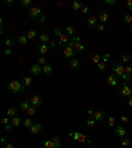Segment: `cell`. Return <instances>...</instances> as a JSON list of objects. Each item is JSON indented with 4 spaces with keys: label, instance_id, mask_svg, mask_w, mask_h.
I'll list each match as a JSON object with an SVG mask.
<instances>
[{
    "label": "cell",
    "instance_id": "cell-1",
    "mask_svg": "<svg viewBox=\"0 0 132 148\" xmlns=\"http://www.w3.org/2000/svg\"><path fill=\"white\" fill-rule=\"evenodd\" d=\"M112 72H114V74H115L118 78L122 79L124 83H128V82H131V77H128L126 74V70H124V66H123L122 63L112 62Z\"/></svg>",
    "mask_w": 132,
    "mask_h": 148
},
{
    "label": "cell",
    "instance_id": "cell-2",
    "mask_svg": "<svg viewBox=\"0 0 132 148\" xmlns=\"http://www.w3.org/2000/svg\"><path fill=\"white\" fill-rule=\"evenodd\" d=\"M7 89H8V91L12 93V94H20V93L25 91L27 87L24 86V83H22L21 81H19V79H13V81H11L10 83H8Z\"/></svg>",
    "mask_w": 132,
    "mask_h": 148
},
{
    "label": "cell",
    "instance_id": "cell-3",
    "mask_svg": "<svg viewBox=\"0 0 132 148\" xmlns=\"http://www.w3.org/2000/svg\"><path fill=\"white\" fill-rule=\"evenodd\" d=\"M69 136L70 138H73L74 140H77V142H81V143H87V144L93 145V142L90 140V139H87V136L83 135V134L78 132V131H70L69 132Z\"/></svg>",
    "mask_w": 132,
    "mask_h": 148
},
{
    "label": "cell",
    "instance_id": "cell-4",
    "mask_svg": "<svg viewBox=\"0 0 132 148\" xmlns=\"http://www.w3.org/2000/svg\"><path fill=\"white\" fill-rule=\"evenodd\" d=\"M28 12H29V16H31L35 21H37L41 16L44 15V12H42L38 7H32V8H29V10H28Z\"/></svg>",
    "mask_w": 132,
    "mask_h": 148
},
{
    "label": "cell",
    "instance_id": "cell-5",
    "mask_svg": "<svg viewBox=\"0 0 132 148\" xmlns=\"http://www.w3.org/2000/svg\"><path fill=\"white\" fill-rule=\"evenodd\" d=\"M87 114L91 118H94L97 122H103L104 117H106L103 111H99V110H94V111H93V110H87Z\"/></svg>",
    "mask_w": 132,
    "mask_h": 148
},
{
    "label": "cell",
    "instance_id": "cell-6",
    "mask_svg": "<svg viewBox=\"0 0 132 148\" xmlns=\"http://www.w3.org/2000/svg\"><path fill=\"white\" fill-rule=\"evenodd\" d=\"M76 49H73V48H69V46H66L65 49H63V57H65L66 60H70L71 61L73 58H76Z\"/></svg>",
    "mask_w": 132,
    "mask_h": 148
},
{
    "label": "cell",
    "instance_id": "cell-7",
    "mask_svg": "<svg viewBox=\"0 0 132 148\" xmlns=\"http://www.w3.org/2000/svg\"><path fill=\"white\" fill-rule=\"evenodd\" d=\"M120 93H122V95L124 98H129L132 95V87L128 83H124V82H123L122 87H120Z\"/></svg>",
    "mask_w": 132,
    "mask_h": 148
},
{
    "label": "cell",
    "instance_id": "cell-8",
    "mask_svg": "<svg viewBox=\"0 0 132 148\" xmlns=\"http://www.w3.org/2000/svg\"><path fill=\"white\" fill-rule=\"evenodd\" d=\"M70 40L71 38L69 37V35L67 33H62V35L58 37V46H61V48H63V46H67V44L70 42Z\"/></svg>",
    "mask_w": 132,
    "mask_h": 148
},
{
    "label": "cell",
    "instance_id": "cell-9",
    "mask_svg": "<svg viewBox=\"0 0 132 148\" xmlns=\"http://www.w3.org/2000/svg\"><path fill=\"white\" fill-rule=\"evenodd\" d=\"M42 73V66L41 65H38V63H33L31 66V74L35 77H38Z\"/></svg>",
    "mask_w": 132,
    "mask_h": 148
},
{
    "label": "cell",
    "instance_id": "cell-10",
    "mask_svg": "<svg viewBox=\"0 0 132 148\" xmlns=\"http://www.w3.org/2000/svg\"><path fill=\"white\" fill-rule=\"evenodd\" d=\"M49 50H50V46L48 44H40L37 46V52L40 53V56H46L49 53Z\"/></svg>",
    "mask_w": 132,
    "mask_h": 148
},
{
    "label": "cell",
    "instance_id": "cell-11",
    "mask_svg": "<svg viewBox=\"0 0 132 148\" xmlns=\"http://www.w3.org/2000/svg\"><path fill=\"white\" fill-rule=\"evenodd\" d=\"M98 21H99V20H98V16H91V17H88V20L86 21V27H87L88 29H91L99 24Z\"/></svg>",
    "mask_w": 132,
    "mask_h": 148
},
{
    "label": "cell",
    "instance_id": "cell-12",
    "mask_svg": "<svg viewBox=\"0 0 132 148\" xmlns=\"http://www.w3.org/2000/svg\"><path fill=\"white\" fill-rule=\"evenodd\" d=\"M42 128H44L42 123H35V124L29 128V132H31L32 135H37L40 131H42Z\"/></svg>",
    "mask_w": 132,
    "mask_h": 148
},
{
    "label": "cell",
    "instance_id": "cell-13",
    "mask_svg": "<svg viewBox=\"0 0 132 148\" xmlns=\"http://www.w3.org/2000/svg\"><path fill=\"white\" fill-rule=\"evenodd\" d=\"M29 102H31L32 106H36V107H40L41 104H42V98L40 97V95H33V97L29 99Z\"/></svg>",
    "mask_w": 132,
    "mask_h": 148
},
{
    "label": "cell",
    "instance_id": "cell-14",
    "mask_svg": "<svg viewBox=\"0 0 132 148\" xmlns=\"http://www.w3.org/2000/svg\"><path fill=\"white\" fill-rule=\"evenodd\" d=\"M115 135L119 136V138H126L127 136V131L123 126H116L115 127Z\"/></svg>",
    "mask_w": 132,
    "mask_h": 148
},
{
    "label": "cell",
    "instance_id": "cell-15",
    "mask_svg": "<svg viewBox=\"0 0 132 148\" xmlns=\"http://www.w3.org/2000/svg\"><path fill=\"white\" fill-rule=\"evenodd\" d=\"M76 40H77V42H76V46H74L76 52L77 53H82V52H85V45L81 42V38H79L78 36H76Z\"/></svg>",
    "mask_w": 132,
    "mask_h": 148
},
{
    "label": "cell",
    "instance_id": "cell-16",
    "mask_svg": "<svg viewBox=\"0 0 132 148\" xmlns=\"http://www.w3.org/2000/svg\"><path fill=\"white\" fill-rule=\"evenodd\" d=\"M98 20L101 21V24H106V23L108 21V13H107L106 11H101L99 15H98Z\"/></svg>",
    "mask_w": 132,
    "mask_h": 148
},
{
    "label": "cell",
    "instance_id": "cell-17",
    "mask_svg": "<svg viewBox=\"0 0 132 148\" xmlns=\"http://www.w3.org/2000/svg\"><path fill=\"white\" fill-rule=\"evenodd\" d=\"M107 83L110 86H118V77L115 74H110L107 77Z\"/></svg>",
    "mask_w": 132,
    "mask_h": 148
},
{
    "label": "cell",
    "instance_id": "cell-18",
    "mask_svg": "<svg viewBox=\"0 0 132 148\" xmlns=\"http://www.w3.org/2000/svg\"><path fill=\"white\" fill-rule=\"evenodd\" d=\"M22 33L28 37V40H33V38L37 37V31L36 29H29V31H25V32H22Z\"/></svg>",
    "mask_w": 132,
    "mask_h": 148
},
{
    "label": "cell",
    "instance_id": "cell-19",
    "mask_svg": "<svg viewBox=\"0 0 132 148\" xmlns=\"http://www.w3.org/2000/svg\"><path fill=\"white\" fill-rule=\"evenodd\" d=\"M28 37H27L24 33H21V35H19L17 36V42H19L20 45H22V46H25L27 44H28Z\"/></svg>",
    "mask_w": 132,
    "mask_h": 148
},
{
    "label": "cell",
    "instance_id": "cell-20",
    "mask_svg": "<svg viewBox=\"0 0 132 148\" xmlns=\"http://www.w3.org/2000/svg\"><path fill=\"white\" fill-rule=\"evenodd\" d=\"M70 68H71L73 70H79V68H81V61H79L78 58H73V60L70 61Z\"/></svg>",
    "mask_w": 132,
    "mask_h": 148
},
{
    "label": "cell",
    "instance_id": "cell-21",
    "mask_svg": "<svg viewBox=\"0 0 132 148\" xmlns=\"http://www.w3.org/2000/svg\"><path fill=\"white\" fill-rule=\"evenodd\" d=\"M7 117H8V118H15V117H17V108L13 107V106L8 107V108H7Z\"/></svg>",
    "mask_w": 132,
    "mask_h": 148
},
{
    "label": "cell",
    "instance_id": "cell-22",
    "mask_svg": "<svg viewBox=\"0 0 132 148\" xmlns=\"http://www.w3.org/2000/svg\"><path fill=\"white\" fill-rule=\"evenodd\" d=\"M42 73H44V74H46V76H52V74L54 73L53 66H52V65H49V63H46L45 66H42Z\"/></svg>",
    "mask_w": 132,
    "mask_h": 148
},
{
    "label": "cell",
    "instance_id": "cell-23",
    "mask_svg": "<svg viewBox=\"0 0 132 148\" xmlns=\"http://www.w3.org/2000/svg\"><path fill=\"white\" fill-rule=\"evenodd\" d=\"M29 107H31V102H29V99H25V101L20 102V104H19V108L21 111H28Z\"/></svg>",
    "mask_w": 132,
    "mask_h": 148
},
{
    "label": "cell",
    "instance_id": "cell-24",
    "mask_svg": "<svg viewBox=\"0 0 132 148\" xmlns=\"http://www.w3.org/2000/svg\"><path fill=\"white\" fill-rule=\"evenodd\" d=\"M50 36L48 35V33H41L40 35V42L41 44H49L50 42Z\"/></svg>",
    "mask_w": 132,
    "mask_h": 148
},
{
    "label": "cell",
    "instance_id": "cell-25",
    "mask_svg": "<svg viewBox=\"0 0 132 148\" xmlns=\"http://www.w3.org/2000/svg\"><path fill=\"white\" fill-rule=\"evenodd\" d=\"M22 122H24V120H21V118H20V117L11 118V123H12L13 127H20L22 124Z\"/></svg>",
    "mask_w": 132,
    "mask_h": 148
},
{
    "label": "cell",
    "instance_id": "cell-26",
    "mask_svg": "<svg viewBox=\"0 0 132 148\" xmlns=\"http://www.w3.org/2000/svg\"><path fill=\"white\" fill-rule=\"evenodd\" d=\"M41 145H42V148H54V143H53V140H52V139H46V140H42Z\"/></svg>",
    "mask_w": 132,
    "mask_h": 148
},
{
    "label": "cell",
    "instance_id": "cell-27",
    "mask_svg": "<svg viewBox=\"0 0 132 148\" xmlns=\"http://www.w3.org/2000/svg\"><path fill=\"white\" fill-rule=\"evenodd\" d=\"M71 8H73V11H81L82 8H83V5H82L81 1L76 0V1H73L71 3Z\"/></svg>",
    "mask_w": 132,
    "mask_h": 148
},
{
    "label": "cell",
    "instance_id": "cell-28",
    "mask_svg": "<svg viewBox=\"0 0 132 148\" xmlns=\"http://www.w3.org/2000/svg\"><path fill=\"white\" fill-rule=\"evenodd\" d=\"M90 60L93 61V63H95V65H98V63L102 61V56L101 54H93L91 57H90Z\"/></svg>",
    "mask_w": 132,
    "mask_h": 148
},
{
    "label": "cell",
    "instance_id": "cell-29",
    "mask_svg": "<svg viewBox=\"0 0 132 148\" xmlns=\"http://www.w3.org/2000/svg\"><path fill=\"white\" fill-rule=\"evenodd\" d=\"M52 140H53V143H54V148H61L62 143H61V138H60V136H53V138H52Z\"/></svg>",
    "mask_w": 132,
    "mask_h": 148
},
{
    "label": "cell",
    "instance_id": "cell-30",
    "mask_svg": "<svg viewBox=\"0 0 132 148\" xmlns=\"http://www.w3.org/2000/svg\"><path fill=\"white\" fill-rule=\"evenodd\" d=\"M32 3H33V1H32V0H21V1H20V5L22 7V8H32Z\"/></svg>",
    "mask_w": 132,
    "mask_h": 148
},
{
    "label": "cell",
    "instance_id": "cell-31",
    "mask_svg": "<svg viewBox=\"0 0 132 148\" xmlns=\"http://www.w3.org/2000/svg\"><path fill=\"white\" fill-rule=\"evenodd\" d=\"M33 124H35V123H33V120H32L31 118H27V119H24V122H22V126L25 127V128H28V130L31 128Z\"/></svg>",
    "mask_w": 132,
    "mask_h": 148
},
{
    "label": "cell",
    "instance_id": "cell-32",
    "mask_svg": "<svg viewBox=\"0 0 132 148\" xmlns=\"http://www.w3.org/2000/svg\"><path fill=\"white\" fill-rule=\"evenodd\" d=\"M22 83H24V86H25V87H29V86H32V83H33V79L31 78V77H24V78H22Z\"/></svg>",
    "mask_w": 132,
    "mask_h": 148
},
{
    "label": "cell",
    "instance_id": "cell-33",
    "mask_svg": "<svg viewBox=\"0 0 132 148\" xmlns=\"http://www.w3.org/2000/svg\"><path fill=\"white\" fill-rule=\"evenodd\" d=\"M95 123H97V120L94 119V118H87V119H86V126L88 127V128H93V127L95 126Z\"/></svg>",
    "mask_w": 132,
    "mask_h": 148
},
{
    "label": "cell",
    "instance_id": "cell-34",
    "mask_svg": "<svg viewBox=\"0 0 132 148\" xmlns=\"http://www.w3.org/2000/svg\"><path fill=\"white\" fill-rule=\"evenodd\" d=\"M104 69H106V62H104V61H101V62L97 65V72L98 73H103Z\"/></svg>",
    "mask_w": 132,
    "mask_h": 148
},
{
    "label": "cell",
    "instance_id": "cell-35",
    "mask_svg": "<svg viewBox=\"0 0 132 148\" xmlns=\"http://www.w3.org/2000/svg\"><path fill=\"white\" fill-rule=\"evenodd\" d=\"M27 114H28L29 117H33V115H36V114H37V107H36V106H32V104H31V107L28 108Z\"/></svg>",
    "mask_w": 132,
    "mask_h": 148
},
{
    "label": "cell",
    "instance_id": "cell-36",
    "mask_svg": "<svg viewBox=\"0 0 132 148\" xmlns=\"http://www.w3.org/2000/svg\"><path fill=\"white\" fill-rule=\"evenodd\" d=\"M15 45V40L12 37H5V48H12Z\"/></svg>",
    "mask_w": 132,
    "mask_h": 148
},
{
    "label": "cell",
    "instance_id": "cell-37",
    "mask_svg": "<svg viewBox=\"0 0 132 148\" xmlns=\"http://www.w3.org/2000/svg\"><path fill=\"white\" fill-rule=\"evenodd\" d=\"M123 21H124V24L132 25V15H124L123 16Z\"/></svg>",
    "mask_w": 132,
    "mask_h": 148
},
{
    "label": "cell",
    "instance_id": "cell-38",
    "mask_svg": "<svg viewBox=\"0 0 132 148\" xmlns=\"http://www.w3.org/2000/svg\"><path fill=\"white\" fill-rule=\"evenodd\" d=\"M120 144L123 145V147H129V144H131V140H129V138H122V140H120Z\"/></svg>",
    "mask_w": 132,
    "mask_h": 148
},
{
    "label": "cell",
    "instance_id": "cell-39",
    "mask_svg": "<svg viewBox=\"0 0 132 148\" xmlns=\"http://www.w3.org/2000/svg\"><path fill=\"white\" fill-rule=\"evenodd\" d=\"M1 124H3L4 128H5V127L11 126L12 123H11V120H10V118H8V117H4V118H1Z\"/></svg>",
    "mask_w": 132,
    "mask_h": 148
},
{
    "label": "cell",
    "instance_id": "cell-40",
    "mask_svg": "<svg viewBox=\"0 0 132 148\" xmlns=\"http://www.w3.org/2000/svg\"><path fill=\"white\" fill-rule=\"evenodd\" d=\"M3 53L5 57H11L13 56V50H12V48H4L3 49Z\"/></svg>",
    "mask_w": 132,
    "mask_h": 148
},
{
    "label": "cell",
    "instance_id": "cell-41",
    "mask_svg": "<svg viewBox=\"0 0 132 148\" xmlns=\"http://www.w3.org/2000/svg\"><path fill=\"white\" fill-rule=\"evenodd\" d=\"M95 29H97L98 33H103V32L106 31V25H104V24H101V23H99V24H98V25L95 27Z\"/></svg>",
    "mask_w": 132,
    "mask_h": 148
},
{
    "label": "cell",
    "instance_id": "cell-42",
    "mask_svg": "<svg viewBox=\"0 0 132 148\" xmlns=\"http://www.w3.org/2000/svg\"><path fill=\"white\" fill-rule=\"evenodd\" d=\"M65 31H66V33H67V35H74V33H76V28H74V27H71V25H67L65 28Z\"/></svg>",
    "mask_w": 132,
    "mask_h": 148
},
{
    "label": "cell",
    "instance_id": "cell-43",
    "mask_svg": "<svg viewBox=\"0 0 132 148\" xmlns=\"http://www.w3.org/2000/svg\"><path fill=\"white\" fill-rule=\"evenodd\" d=\"M124 70H126V74L128 77H132V65L129 63V65H126L124 66Z\"/></svg>",
    "mask_w": 132,
    "mask_h": 148
},
{
    "label": "cell",
    "instance_id": "cell-44",
    "mask_svg": "<svg viewBox=\"0 0 132 148\" xmlns=\"http://www.w3.org/2000/svg\"><path fill=\"white\" fill-rule=\"evenodd\" d=\"M108 126L110 127H116V119L114 117H108Z\"/></svg>",
    "mask_w": 132,
    "mask_h": 148
},
{
    "label": "cell",
    "instance_id": "cell-45",
    "mask_svg": "<svg viewBox=\"0 0 132 148\" xmlns=\"http://www.w3.org/2000/svg\"><path fill=\"white\" fill-rule=\"evenodd\" d=\"M37 62H38V65H41V66H45V65H46V58H45V57L44 56H40V57H38V61H37Z\"/></svg>",
    "mask_w": 132,
    "mask_h": 148
},
{
    "label": "cell",
    "instance_id": "cell-46",
    "mask_svg": "<svg viewBox=\"0 0 132 148\" xmlns=\"http://www.w3.org/2000/svg\"><path fill=\"white\" fill-rule=\"evenodd\" d=\"M122 61L124 63H128L129 65V63H131V57L129 56H122Z\"/></svg>",
    "mask_w": 132,
    "mask_h": 148
},
{
    "label": "cell",
    "instance_id": "cell-47",
    "mask_svg": "<svg viewBox=\"0 0 132 148\" xmlns=\"http://www.w3.org/2000/svg\"><path fill=\"white\" fill-rule=\"evenodd\" d=\"M48 45H49V46H50V48H56L57 45H58V41H56V40H53V38H52V40H50V42H49V44H48Z\"/></svg>",
    "mask_w": 132,
    "mask_h": 148
},
{
    "label": "cell",
    "instance_id": "cell-48",
    "mask_svg": "<svg viewBox=\"0 0 132 148\" xmlns=\"http://www.w3.org/2000/svg\"><path fill=\"white\" fill-rule=\"evenodd\" d=\"M88 11H90V7H88V5H83V8L81 10V12H82V15H86Z\"/></svg>",
    "mask_w": 132,
    "mask_h": 148
},
{
    "label": "cell",
    "instance_id": "cell-49",
    "mask_svg": "<svg viewBox=\"0 0 132 148\" xmlns=\"http://www.w3.org/2000/svg\"><path fill=\"white\" fill-rule=\"evenodd\" d=\"M4 4L8 7H12V5H15V1L13 0H4Z\"/></svg>",
    "mask_w": 132,
    "mask_h": 148
},
{
    "label": "cell",
    "instance_id": "cell-50",
    "mask_svg": "<svg viewBox=\"0 0 132 148\" xmlns=\"http://www.w3.org/2000/svg\"><path fill=\"white\" fill-rule=\"evenodd\" d=\"M104 3H106L107 5H115V4H116V0H104Z\"/></svg>",
    "mask_w": 132,
    "mask_h": 148
},
{
    "label": "cell",
    "instance_id": "cell-51",
    "mask_svg": "<svg viewBox=\"0 0 132 148\" xmlns=\"http://www.w3.org/2000/svg\"><path fill=\"white\" fill-rule=\"evenodd\" d=\"M108 60H110V54H108V53H104V54H103V57H102V61L107 62Z\"/></svg>",
    "mask_w": 132,
    "mask_h": 148
},
{
    "label": "cell",
    "instance_id": "cell-52",
    "mask_svg": "<svg viewBox=\"0 0 132 148\" xmlns=\"http://www.w3.org/2000/svg\"><path fill=\"white\" fill-rule=\"evenodd\" d=\"M54 33H56V35L58 36V37H60V36L62 35L63 32H62V29H60V28H56V29H54Z\"/></svg>",
    "mask_w": 132,
    "mask_h": 148
},
{
    "label": "cell",
    "instance_id": "cell-53",
    "mask_svg": "<svg viewBox=\"0 0 132 148\" xmlns=\"http://www.w3.org/2000/svg\"><path fill=\"white\" fill-rule=\"evenodd\" d=\"M120 119H122V122H124V123H128V122H129V118H128V117H126V115L120 117Z\"/></svg>",
    "mask_w": 132,
    "mask_h": 148
},
{
    "label": "cell",
    "instance_id": "cell-54",
    "mask_svg": "<svg viewBox=\"0 0 132 148\" xmlns=\"http://www.w3.org/2000/svg\"><path fill=\"white\" fill-rule=\"evenodd\" d=\"M45 20H46V17H45V15H42L40 19L37 20V23H45Z\"/></svg>",
    "mask_w": 132,
    "mask_h": 148
},
{
    "label": "cell",
    "instance_id": "cell-55",
    "mask_svg": "<svg viewBox=\"0 0 132 148\" xmlns=\"http://www.w3.org/2000/svg\"><path fill=\"white\" fill-rule=\"evenodd\" d=\"M127 7H128L129 11H132V0H128V1H127Z\"/></svg>",
    "mask_w": 132,
    "mask_h": 148
},
{
    "label": "cell",
    "instance_id": "cell-56",
    "mask_svg": "<svg viewBox=\"0 0 132 148\" xmlns=\"http://www.w3.org/2000/svg\"><path fill=\"white\" fill-rule=\"evenodd\" d=\"M127 103H128V106H129V107H132V95L128 98V99H127Z\"/></svg>",
    "mask_w": 132,
    "mask_h": 148
},
{
    "label": "cell",
    "instance_id": "cell-57",
    "mask_svg": "<svg viewBox=\"0 0 132 148\" xmlns=\"http://www.w3.org/2000/svg\"><path fill=\"white\" fill-rule=\"evenodd\" d=\"M5 148H15V145H13L12 143L8 142V143H5Z\"/></svg>",
    "mask_w": 132,
    "mask_h": 148
},
{
    "label": "cell",
    "instance_id": "cell-58",
    "mask_svg": "<svg viewBox=\"0 0 132 148\" xmlns=\"http://www.w3.org/2000/svg\"><path fill=\"white\" fill-rule=\"evenodd\" d=\"M129 31H131V33H132V25H129Z\"/></svg>",
    "mask_w": 132,
    "mask_h": 148
},
{
    "label": "cell",
    "instance_id": "cell-59",
    "mask_svg": "<svg viewBox=\"0 0 132 148\" xmlns=\"http://www.w3.org/2000/svg\"><path fill=\"white\" fill-rule=\"evenodd\" d=\"M129 57H131V63H132V53H131V54H129Z\"/></svg>",
    "mask_w": 132,
    "mask_h": 148
},
{
    "label": "cell",
    "instance_id": "cell-60",
    "mask_svg": "<svg viewBox=\"0 0 132 148\" xmlns=\"http://www.w3.org/2000/svg\"><path fill=\"white\" fill-rule=\"evenodd\" d=\"M131 82H132V77H131Z\"/></svg>",
    "mask_w": 132,
    "mask_h": 148
}]
</instances>
